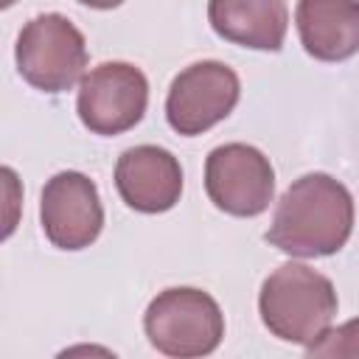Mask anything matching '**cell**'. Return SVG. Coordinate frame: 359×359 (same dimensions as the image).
<instances>
[{
  "label": "cell",
  "instance_id": "obj_1",
  "mask_svg": "<svg viewBox=\"0 0 359 359\" xmlns=\"http://www.w3.org/2000/svg\"><path fill=\"white\" fill-rule=\"evenodd\" d=\"M353 219L351 191L331 174L311 171L283 191L264 238L292 258H325L348 244Z\"/></svg>",
  "mask_w": 359,
  "mask_h": 359
},
{
  "label": "cell",
  "instance_id": "obj_2",
  "mask_svg": "<svg viewBox=\"0 0 359 359\" xmlns=\"http://www.w3.org/2000/svg\"><path fill=\"white\" fill-rule=\"evenodd\" d=\"M337 289L323 272L289 261L280 264L258 292V311L272 337L311 345L337 317Z\"/></svg>",
  "mask_w": 359,
  "mask_h": 359
},
{
  "label": "cell",
  "instance_id": "obj_3",
  "mask_svg": "<svg viewBox=\"0 0 359 359\" xmlns=\"http://www.w3.org/2000/svg\"><path fill=\"white\" fill-rule=\"evenodd\" d=\"M143 331L151 348L165 356H208L222 345L224 314L208 292L194 286H171L149 303L143 314Z\"/></svg>",
  "mask_w": 359,
  "mask_h": 359
},
{
  "label": "cell",
  "instance_id": "obj_4",
  "mask_svg": "<svg viewBox=\"0 0 359 359\" xmlns=\"http://www.w3.org/2000/svg\"><path fill=\"white\" fill-rule=\"evenodd\" d=\"M20 76L42 93H67L87 67L84 34L59 11L36 14L17 36L14 48Z\"/></svg>",
  "mask_w": 359,
  "mask_h": 359
},
{
  "label": "cell",
  "instance_id": "obj_5",
  "mask_svg": "<svg viewBox=\"0 0 359 359\" xmlns=\"http://www.w3.org/2000/svg\"><path fill=\"white\" fill-rule=\"evenodd\" d=\"M149 107V81L129 62H101L79 81L76 112L93 135H123L135 129Z\"/></svg>",
  "mask_w": 359,
  "mask_h": 359
},
{
  "label": "cell",
  "instance_id": "obj_6",
  "mask_svg": "<svg viewBox=\"0 0 359 359\" xmlns=\"http://www.w3.org/2000/svg\"><path fill=\"white\" fill-rule=\"evenodd\" d=\"M241 98L233 67L216 59L194 62L180 70L165 95V121L177 135L194 137L222 123Z\"/></svg>",
  "mask_w": 359,
  "mask_h": 359
},
{
  "label": "cell",
  "instance_id": "obj_7",
  "mask_svg": "<svg viewBox=\"0 0 359 359\" xmlns=\"http://www.w3.org/2000/svg\"><path fill=\"white\" fill-rule=\"evenodd\" d=\"M205 191L219 210L252 219L264 213L275 196V168L261 149L224 143L205 160Z\"/></svg>",
  "mask_w": 359,
  "mask_h": 359
},
{
  "label": "cell",
  "instance_id": "obj_8",
  "mask_svg": "<svg viewBox=\"0 0 359 359\" xmlns=\"http://www.w3.org/2000/svg\"><path fill=\"white\" fill-rule=\"evenodd\" d=\"M45 238L59 250H84L104 230V205L95 182L81 171L53 174L39 199Z\"/></svg>",
  "mask_w": 359,
  "mask_h": 359
},
{
  "label": "cell",
  "instance_id": "obj_9",
  "mask_svg": "<svg viewBox=\"0 0 359 359\" xmlns=\"http://www.w3.org/2000/svg\"><path fill=\"white\" fill-rule=\"evenodd\" d=\"M115 188L137 213H165L182 196V165L163 146H132L115 163Z\"/></svg>",
  "mask_w": 359,
  "mask_h": 359
},
{
  "label": "cell",
  "instance_id": "obj_10",
  "mask_svg": "<svg viewBox=\"0 0 359 359\" xmlns=\"http://www.w3.org/2000/svg\"><path fill=\"white\" fill-rule=\"evenodd\" d=\"M300 45L317 62H345L359 53V0H297Z\"/></svg>",
  "mask_w": 359,
  "mask_h": 359
},
{
  "label": "cell",
  "instance_id": "obj_11",
  "mask_svg": "<svg viewBox=\"0 0 359 359\" xmlns=\"http://www.w3.org/2000/svg\"><path fill=\"white\" fill-rule=\"evenodd\" d=\"M210 28L241 48L280 50L289 31L286 0H208Z\"/></svg>",
  "mask_w": 359,
  "mask_h": 359
},
{
  "label": "cell",
  "instance_id": "obj_12",
  "mask_svg": "<svg viewBox=\"0 0 359 359\" xmlns=\"http://www.w3.org/2000/svg\"><path fill=\"white\" fill-rule=\"evenodd\" d=\"M309 359H356L359 356V317L348 320L331 331H325L320 339L306 345Z\"/></svg>",
  "mask_w": 359,
  "mask_h": 359
},
{
  "label": "cell",
  "instance_id": "obj_13",
  "mask_svg": "<svg viewBox=\"0 0 359 359\" xmlns=\"http://www.w3.org/2000/svg\"><path fill=\"white\" fill-rule=\"evenodd\" d=\"M81 6H90V8H98V11H109V8H118L123 0H76Z\"/></svg>",
  "mask_w": 359,
  "mask_h": 359
},
{
  "label": "cell",
  "instance_id": "obj_14",
  "mask_svg": "<svg viewBox=\"0 0 359 359\" xmlns=\"http://www.w3.org/2000/svg\"><path fill=\"white\" fill-rule=\"evenodd\" d=\"M11 3H14V0H0V6H3V8H8Z\"/></svg>",
  "mask_w": 359,
  "mask_h": 359
}]
</instances>
